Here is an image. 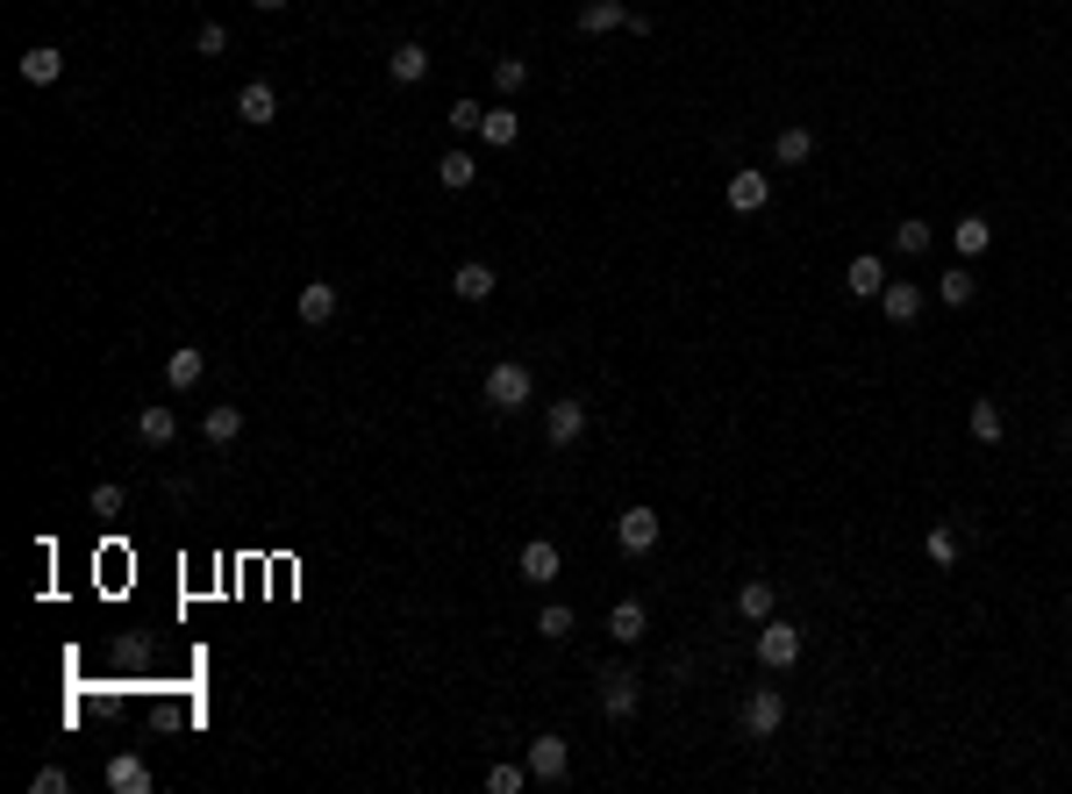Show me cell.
Instances as JSON below:
<instances>
[{"label": "cell", "mask_w": 1072, "mask_h": 794, "mask_svg": "<svg viewBox=\"0 0 1072 794\" xmlns=\"http://www.w3.org/2000/svg\"><path fill=\"white\" fill-rule=\"evenodd\" d=\"M29 794H72V773L65 766H43V773L29 780Z\"/></svg>", "instance_id": "obj_36"}, {"label": "cell", "mask_w": 1072, "mask_h": 794, "mask_svg": "<svg viewBox=\"0 0 1072 794\" xmlns=\"http://www.w3.org/2000/svg\"><path fill=\"white\" fill-rule=\"evenodd\" d=\"M844 294H858V301H880V294H886V265L872 259V251L844 265Z\"/></svg>", "instance_id": "obj_15"}, {"label": "cell", "mask_w": 1072, "mask_h": 794, "mask_svg": "<svg viewBox=\"0 0 1072 794\" xmlns=\"http://www.w3.org/2000/svg\"><path fill=\"white\" fill-rule=\"evenodd\" d=\"M251 8H265V15H279V8H287V0H251Z\"/></svg>", "instance_id": "obj_39"}, {"label": "cell", "mask_w": 1072, "mask_h": 794, "mask_svg": "<svg viewBox=\"0 0 1072 794\" xmlns=\"http://www.w3.org/2000/svg\"><path fill=\"white\" fill-rule=\"evenodd\" d=\"M201 437H207V444H237V437H243V408H237V401H207V415H201Z\"/></svg>", "instance_id": "obj_12"}, {"label": "cell", "mask_w": 1072, "mask_h": 794, "mask_svg": "<svg viewBox=\"0 0 1072 794\" xmlns=\"http://www.w3.org/2000/svg\"><path fill=\"white\" fill-rule=\"evenodd\" d=\"M579 29H587V36L630 29V8H622V0H587V8H579Z\"/></svg>", "instance_id": "obj_21"}, {"label": "cell", "mask_w": 1072, "mask_h": 794, "mask_svg": "<svg viewBox=\"0 0 1072 794\" xmlns=\"http://www.w3.org/2000/svg\"><path fill=\"white\" fill-rule=\"evenodd\" d=\"M766 201H772V179L766 173H730V207H736V215H758Z\"/></svg>", "instance_id": "obj_19"}, {"label": "cell", "mask_w": 1072, "mask_h": 794, "mask_svg": "<svg viewBox=\"0 0 1072 794\" xmlns=\"http://www.w3.org/2000/svg\"><path fill=\"white\" fill-rule=\"evenodd\" d=\"M273 115H279L273 79H243V93H237V122H251V129H273Z\"/></svg>", "instance_id": "obj_7"}, {"label": "cell", "mask_w": 1072, "mask_h": 794, "mask_svg": "<svg viewBox=\"0 0 1072 794\" xmlns=\"http://www.w3.org/2000/svg\"><path fill=\"white\" fill-rule=\"evenodd\" d=\"M437 179H443V187H451V193H465V187H472V179H479V165H472V151H443V165H437Z\"/></svg>", "instance_id": "obj_29"}, {"label": "cell", "mask_w": 1072, "mask_h": 794, "mask_svg": "<svg viewBox=\"0 0 1072 794\" xmlns=\"http://www.w3.org/2000/svg\"><path fill=\"white\" fill-rule=\"evenodd\" d=\"M515 572H522L529 588H551V580H558V544H551V537H529L522 558H515Z\"/></svg>", "instance_id": "obj_8"}, {"label": "cell", "mask_w": 1072, "mask_h": 794, "mask_svg": "<svg viewBox=\"0 0 1072 794\" xmlns=\"http://www.w3.org/2000/svg\"><path fill=\"white\" fill-rule=\"evenodd\" d=\"M800 644H808V638H800L794 622L766 616V630H758V658H766L772 673H786V666H794V658H800Z\"/></svg>", "instance_id": "obj_4"}, {"label": "cell", "mask_w": 1072, "mask_h": 794, "mask_svg": "<svg viewBox=\"0 0 1072 794\" xmlns=\"http://www.w3.org/2000/svg\"><path fill=\"white\" fill-rule=\"evenodd\" d=\"M201 373H207V351H201V344H179V351L165 358V387H172V394L201 387Z\"/></svg>", "instance_id": "obj_13"}, {"label": "cell", "mask_w": 1072, "mask_h": 794, "mask_svg": "<svg viewBox=\"0 0 1072 794\" xmlns=\"http://www.w3.org/2000/svg\"><path fill=\"white\" fill-rule=\"evenodd\" d=\"M922 552H930V566H958V530H951V522H936Z\"/></svg>", "instance_id": "obj_31"}, {"label": "cell", "mask_w": 1072, "mask_h": 794, "mask_svg": "<svg viewBox=\"0 0 1072 794\" xmlns=\"http://www.w3.org/2000/svg\"><path fill=\"white\" fill-rule=\"evenodd\" d=\"M193 51H201V58H222V51H229V29H222V22H201V29H193Z\"/></svg>", "instance_id": "obj_34"}, {"label": "cell", "mask_w": 1072, "mask_h": 794, "mask_svg": "<svg viewBox=\"0 0 1072 794\" xmlns=\"http://www.w3.org/2000/svg\"><path fill=\"white\" fill-rule=\"evenodd\" d=\"M537 630H544L551 644H565V638H572V608H565V602H551L544 616H537Z\"/></svg>", "instance_id": "obj_32"}, {"label": "cell", "mask_w": 1072, "mask_h": 794, "mask_svg": "<svg viewBox=\"0 0 1072 794\" xmlns=\"http://www.w3.org/2000/svg\"><path fill=\"white\" fill-rule=\"evenodd\" d=\"M101 787H115V794H151V787H157V773L137 759V752H122V759H108Z\"/></svg>", "instance_id": "obj_9"}, {"label": "cell", "mask_w": 1072, "mask_h": 794, "mask_svg": "<svg viewBox=\"0 0 1072 794\" xmlns=\"http://www.w3.org/2000/svg\"><path fill=\"white\" fill-rule=\"evenodd\" d=\"M293 308H301V323H307V329H323V323H337V308H343V301H337V287H329V279H307Z\"/></svg>", "instance_id": "obj_10"}, {"label": "cell", "mask_w": 1072, "mask_h": 794, "mask_svg": "<svg viewBox=\"0 0 1072 794\" xmlns=\"http://www.w3.org/2000/svg\"><path fill=\"white\" fill-rule=\"evenodd\" d=\"M772 157H780V165H808V157H816V129H800V122H786L780 137H772Z\"/></svg>", "instance_id": "obj_22"}, {"label": "cell", "mask_w": 1072, "mask_h": 794, "mask_svg": "<svg viewBox=\"0 0 1072 794\" xmlns=\"http://www.w3.org/2000/svg\"><path fill=\"white\" fill-rule=\"evenodd\" d=\"M930 237H936V229H930V223H916V215H908V223L894 229V243H901L908 259H916V251H930Z\"/></svg>", "instance_id": "obj_35"}, {"label": "cell", "mask_w": 1072, "mask_h": 794, "mask_svg": "<svg viewBox=\"0 0 1072 794\" xmlns=\"http://www.w3.org/2000/svg\"><path fill=\"white\" fill-rule=\"evenodd\" d=\"M494 287H501V279H494V265H487V259H465L458 273H451V294H458V301H487Z\"/></svg>", "instance_id": "obj_17"}, {"label": "cell", "mask_w": 1072, "mask_h": 794, "mask_svg": "<svg viewBox=\"0 0 1072 794\" xmlns=\"http://www.w3.org/2000/svg\"><path fill=\"white\" fill-rule=\"evenodd\" d=\"M387 79H393V87H423V79H429V51H423V43H393V51H387Z\"/></svg>", "instance_id": "obj_11"}, {"label": "cell", "mask_w": 1072, "mask_h": 794, "mask_svg": "<svg viewBox=\"0 0 1072 794\" xmlns=\"http://www.w3.org/2000/svg\"><path fill=\"white\" fill-rule=\"evenodd\" d=\"M615 544L630 558H644L651 544H658V508H622V516H615Z\"/></svg>", "instance_id": "obj_6"}, {"label": "cell", "mask_w": 1072, "mask_h": 794, "mask_svg": "<svg viewBox=\"0 0 1072 794\" xmlns=\"http://www.w3.org/2000/svg\"><path fill=\"white\" fill-rule=\"evenodd\" d=\"M951 237H958V259H980V251L994 243V223H987V215H958Z\"/></svg>", "instance_id": "obj_26"}, {"label": "cell", "mask_w": 1072, "mask_h": 794, "mask_svg": "<svg viewBox=\"0 0 1072 794\" xmlns=\"http://www.w3.org/2000/svg\"><path fill=\"white\" fill-rule=\"evenodd\" d=\"M880 308H886V323H916L922 315V287H908V279H886V294H880Z\"/></svg>", "instance_id": "obj_20"}, {"label": "cell", "mask_w": 1072, "mask_h": 794, "mask_svg": "<svg viewBox=\"0 0 1072 794\" xmlns=\"http://www.w3.org/2000/svg\"><path fill=\"white\" fill-rule=\"evenodd\" d=\"M1065 444H1072V415H1065Z\"/></svg>", "instance_id": "obj_40"}, {"label": "cell", "mask_w": 1072, "mask_h": 794, "mask_svg": "<svg viewBox=\"0 0 1072 794\" xmlns=\"http://www.w3.org/2000/svg\"><path fill=\"white\" fill-rule=\"evenodd\" d=\"M608 630H615V644H636V638L651 630L644 602H615V608H608Z\"/></svg>", "instance_id": "obj_24"}, {"label": "cell", "mask_w": 1072, "mask_h": 794, "mask_svg": "<svg viewBox=\"0 0 1072 794\" xmlns=\"http://www.w3.org/2000/svg\"><path fill=\"white\" fill-rule=\"evenodd\" d=\"M443 122H451V129H479L487 108H479V101H451V115H443Z\"/></svg>", "instance_id": "obj_38"}, {"label": "cell", "mask_w": 1072, "mask_h": 794, "mask_svg": "<svg viewBox=\"0 0 1072 794\" xmlns=\"http://www.w3.org/2000/svg\"><path fill=\"white\" fill-rule=\"evenodd\" d=\"M780 723H786V694L780 688H758L744 702V738H780Z\"/></svg>", "instance_id": "obj_5"}, {"label": "cell", "mask_w": 1072, "mask_h": 794, "mask_svg": "<svg viewBox=\"0 0 1072 794\" xmlns=\"http://www.w3.org/2000/svg\"><path fill=\"white\" fill-rule=\"evenodd\" d=\"M479 137L494 143V151H508V143L522 137V115H515V108H487V122H479Z\"/></svg>", "instance_id": "obj_25"}, {"label": "cell", "mask_w": 1072, "mask_h": 794, "mask_svg": "<svg viewBox=\"0 0 1072 794\" xmlns=\"http://www.w3.org/2000/svg\"><path fill=\"white\" fill-rule=\"evenodd\" d=\"M529 780H565V766H572V752H565V738H537L529 744Z\"/></svg>", "instance_id": "obj_14"}, {"label": "cell", "mask_w": 1072, "mask_h": 794, "mask_svg": "<svg viewBox=\"0 0 1072 794\" xmlns=\"http://www.w3.org/2000/svg\"><path fill=\"white\" fill-rule=\"evenodd\" d=\"M972 437H980V444H1001V437H1008L1001 401H972Z\"/></svg>", "instance_id": "obj_27"}, {"label": "cell", "mask_w": 1072, "mask_h": 794, "mask_svg": "<svg viewBox=\"0 0 1072 794\" xmlns=\"http://www.w3.org/2000/svg\"><path fill=\"white\" fill-rule=\"evenodd\" d=\"M122 501H129V494H122L115 480H101V487H93V516H122Z\"/></svg>", "instance_id": "obj_37"}, {"label": "cell", "mask_w": 1072, "mask_h": 794, "mask_svg": "<svg viewBox=\"0 0 1072 794\" xmlns=\"http://www.w3.org/2000/svg\"><path fill=\"white\" fill-rule=\"evenodd\" d=\"M772 608H780V594H772V580H744V588H736V616H744V622H766Z\"/></svg>", "instance_id": "obj_23"}, {"label": "cell", "mask_w": 1072, "mask_h": 794, "mask_svg": "<svg viewBox=\"0 0 1072 794\" xmlns=\"http://www.w3.org/2000/svg\"><path fill=\"white\" fill-rule=\"evenodd\" d=\"M22 79H29V87H58V79H65V51H58V43L22 51Z\"/></svg>", "instance_id": "obj_16"}, {"label": "cell", "mask_w": 1072, "mask_h": 794, "mask_svg": "<svg viewBox=\"0 0 1072 794\" xmlns=\"http://www.w3.org/2000/svg\"><path fill=\"white\" fill-rule=\"evenodd\" d=\"M636 702H644V680H636V673H615V666H608V673H601V716H608V723H630Z\"/></svg>", "instance_id": "obj_2"}, {"label": "cell", "mask_w": 1072, "mask_h": 794, "mask_svg": "<svg viewBox=\"0 0 1072 794\" xmlns=\"http://www.w3.org/2000/svg\"><path fill=\"white\" fill-rule=\"evenodd\" d=\"M529 401H537V380H529V365H522V358H501L494 373H487V408L522 415Z\"/></svg>", "instance_id": "obj_1"}, {"label": "cell", "mask_w": 1072, "mask_h": 794, "mask_svg": "<svg viewBox=\"0 0 1072 794\" xmlns=\"http://www.w3.org/2000/svg\"><path fill=\"white\" fill-rule=\"evenodd\" d=\"M494 87L501 93H522L529 87V65H522V58H494Z\"/></svg>", "instance_id": "obj_33"}, {"label": "cell", "mask_w": 1072, "mask_h": 794, "mask_svg": "<svg viewBox=\"0 0 1072 794\" xmlns=\"http://www.w3.org/2000/svg\"><path fill=\"white\" fill-rule=\"evenodd\" d=\"M972 294H980V279H972V273H966V265H951V273L936 279V301H944V308H966V301H972Z\"/></svg>", "instance_id": "obj_28"}, {"label": "cell", "mask_w": 1072, "mask_h": 794, "mask_svg": "<svg viewBox=\"0 0 1072 794\" xmlns=\"http://www.w3.org/2000/svg\"><path fill=\"white\" fill-rule=\"evenodd\" d=\"M522 787H529V766H508V759L487 766V794H522Z\"/></svg>", "instance_id": "obj_30"}, {"label": "cell", "mask_w": 1072, "mask_h": 794, "mask_svg": "<svg viewBox=\"0 0 1072 794\" xmlns=\"http://www.w3.org/2000/svg\"><path fill=\"white\" fill-rule=\"evenodd\" d=\"M544 437H551V451H572L579 437H587V401H572V394L551 401L544 408Z\"/></svg>", "instance_id": "obj_3"}, {"label": "cell", "mask_w": 1072, "mask_h": 794, "mask_svg": "<svg viewBox=\"0 0 1072 794\" xmlns=\"http://www.w3.org/2000/svg\"><path fill=\"white\" fill-rule=\"evenodd\" d=\"M137 437H143L151 451H172V437H179V415H172L165 401H151V408L137 415Z\"/></svg>", "instance_id": "obj_18"}]
</instances>
